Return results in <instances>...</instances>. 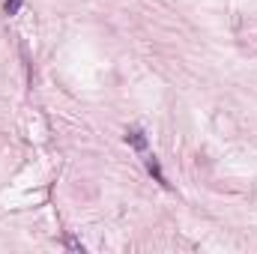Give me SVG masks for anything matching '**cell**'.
Instances as JSON below:
<instances>
[{"instance_id":"6da1fadb","label":"cell","mask_w":257,"mask_h":254,"mask_svg":"<svg viewBox=\"0 0 257 254\" xmlns=\"http://www.w3.org/2000/svg\"><path fill=\"white\" fill-rule=\"evenodd\" d=\"M126 141L135 147V150H144V147H147V138H144V132H141V129H128Z\"/></svg>"},{"instance_id":"7a4b0ae2","label":"cell","mask_w":257,"mask_h":254,"mask_svg":"<svg viewBox=\"0 0 257 254\" xmlns=\"http://www.w3.org/2000/svg\"><path fill=\"white\" fill-rule=\"evenodd\" d=\"M147 168H150V174H156V180H159V183H165L162 168H159V162H156V159H147Z\"/></svg>"},{"instance_id":"3957f363","label":"cell","mask_w":257,"mask_h":254,"mask_svg":"<svg viewBox=\"0 0 257 254\" xmlns=\"http://www.w3.org/2000/svg\"><path fill=\"white\" fill-rule=\"evenodd\" d=\"M3 9H6V15H15L21 9V0H3Z\"/></svg>"}]
</instances>
